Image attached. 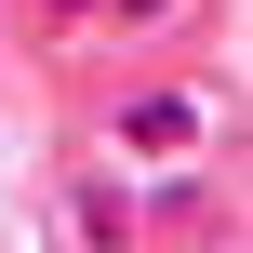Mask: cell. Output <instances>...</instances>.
<instances>
[{"mask_svg":"<svg viewBox=\"0 0 253 253\" xmlns=\"http://www.w3.org/2000/svg\"><path fill=\"white\" fill-rule=\"evenodd\" d=\"M107 13H173V0H107Z\"/></svg>","mask_w":253,"mask_h":253,"instance_id":"obj_3","label":"cell"},{"mask_svg":"<svg viewBox=\"0 0 253 253\" xmlns=\"http://www.w3.org/2000/svg\"><path fill=\"white\" fill-rule=\"evenodd\" d=\"M187 120H200L187 93H147V107H133V147H187Z\"/></svg>","mask_w":253,"mask_h":253,"instance_id":"obj_1","label":"cell"},{"mask_svg":"<svg viewBox=\"0 0 253 253\" xmlns=\"http://www.w3.org/2000/svg\"><path fill=\"white\" fill-rule=\"evenodd\" d=\"M40 13H107V0H40Z\"/></svg>","mask_w":253,"mask_h":253,"instance_id":"obj_2","label":"cell"}]
</instances>
